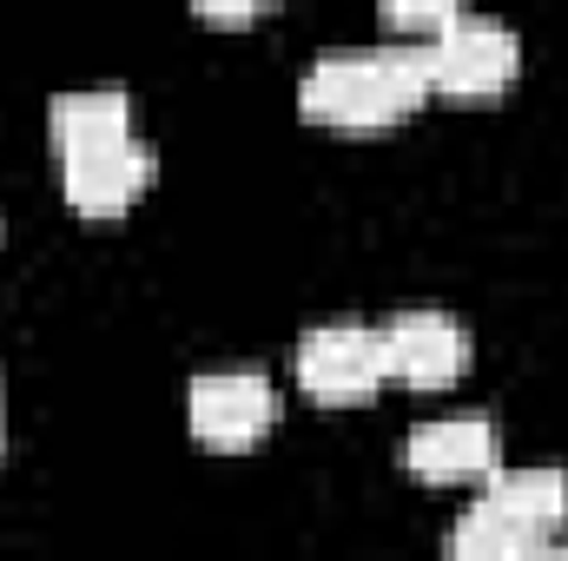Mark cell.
Returning <instances> with one entry per match:
<instances>
[{"mask_svg": "<svg viewBox=\"0 0 568 561\" xmlns=\"http://www.w3.org/2000/svg\"><path fill=\"white\" fill-rule=\"evenodd\" d=\"M429 100L424 60L417 47H324L304 73H297V106L324 126H390L404 113H417Z\"/></svg>", "mask_w": 568, "mask_h": 561, "instance_id": "6da1fadb", "label": "cell"}, {"mask_svg": "<svg viewBox=\"0 0 568 561\" xmlns=\"http://www.w3.org/2000/svg\"><path fill=\"white\" fill-rule=\"evenodd\" d=\"M152 172H159V152H152L140 126L60 145V185H67L73 212H87V218H113V212L140 205Z\"/></svg>", "mask_w": 568, "mask_h": 561, "instance_id": "7a4b0ae2", "label": "cell"}, {"mask_svg": "<svg viewBox=\"0 0 568 561\" xmlns=\"http://www.w3.org/2000/svg\"><path fill=\"white\" fill-rule=\"evenodd\" d=\"M417 60H424L429 93H496V86L516 80V67H523V40H516L509 20L463 7L429 47H417Z\"/></svg>", "mask_w": 568, "mask_h": 561, "instance_id": "3957f363", "label": "cell"}, {"mask_svg": "<svg viewBox=\"0 0 568 561\" xmlns=\"http://www.w3.org/2000/svg\"><path fill=\"white\" fill-rule=\"evenodd\" d=\"M291 370H297V390L317 397V404H364L390 377L377 324H311L297 337Z\"/></svg>", "mask_w": 568, "mask_h": 561, "instance_id": "277c9868", "label": "cell"}, {"mask_svg": "<svg viewBox=\"0 0 568 561\" xmlns=\"http://www.w3.org/2000/svg\"><path fill=\"white\" fill-rule=\"evenodd\" d=\"M185 417H192V436L212 442V449H252L272 417H278V390L265 370H199L192 390H185Z\"/></svg>", "mask_w": 568, "mask_h": 561, "instance_id": "5b68a950", "label": "cell"}, {"mask_svg": "<svg viewBox=\"0 0 568 561\" xmlns=\"http://www.w3.org/2000/svg\"><path fill=\"white\" fill-rule=\"evenodd\" d=\"M384 337V370L410 390H443L469 370V324L449 317V310H397L377 324Z\"/></svg>", "mask_w": 568, "mask_h": 561, "instance_id": "8992f818", "label": "cell"}, {"mask_svg": "<svg viewBox=\"0 0 568 561\" xmlns=\"http://www.w3.org/2000/svg\"><path fill=\"white\" fill-rule=\"evenodd\" d=\"M404 469L424 482H469V476H496L503 469V436L496 417L483 410H449V417H424L404 436Z\"/></svg>", "mask_w": 568, "mask_h": 561, "instance_id": "52a82bcc", "label": "cell"}, {"mask_svg": "<svg viewBox=\"0 0 568 561\" xmlns=\"http://www.w3.org/2000/svg\"><path fill=\"white\" fill-rule=\"evenodd\" d=\"M483 502H489L509 529H523L529 542H556V529L568 522V476L549 469V462L496 469V476L483 482Z\"/></svg>", "mask_w": 568, "mask_h": 561, "instance_id": "ba28073f", "label": "cell"}, {"mask_svg": "<svg viewBox=\"0 0 568 561\" xmlns=\"http://www.w3.org/2000/svg\"><path fill=\"white\" fill-rule=\"evenodd\" d=\"M47 126H53V145L93 140V133H120V126H133V93L126 86H73V93H53Z\"/></svg>", "mask_w": 568, "mask_h": 561, "instance_id": "9c48e42d", "label": "cell"}, {"mask_svg": "<svg viewBox=\"0 0 568 561\" xmlns=\"http://www.w3.org/2000/svg\"><path fill=\"white\" fill-rule=\"evenodd\" d=\"M456 13H463L456 0H390V7H384V27H390L397 47H429Z\"/></svg>", "mask_w": 568, "mask_h": 561, "instance_id": "30bf717a", "label": "cell"}, {"mask_svg": "<svg viewBox=\"0 0 568 561\" xmlns=\"http://www.w3.org/2000/svg\"><path fill=\"white\" fill-rule=\"evenodd\" d=\"M529 561H568V542H542V549H536Z\"/></svg>", "mask_w": 568, "mask_h": 561, "instance_id": "8fae6325", "label": "cell"}, {"mask_svg": "<svg viewBox=\"0 0 568 561\" xmlns=\"http://www.w3.org/2000/svg\"><path fill=\"white\" fill-rule=\"evenodd\" d=\"M0 449H7V390H0Z\"/></svg>", "mask_w": 568, "mask_h": 561, "instance_id": "7c38bea8", "label": "cell"}]
</instances>
